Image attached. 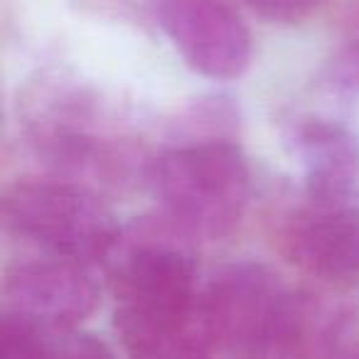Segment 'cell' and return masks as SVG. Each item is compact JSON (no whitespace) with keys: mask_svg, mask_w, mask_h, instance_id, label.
Listing matches in <instances>:
<instances>
[{"mask_svg":"<svg viewBox=\"0 0 359 359\" xmlns=\"http://www.w3.org/2000/svg\"><path fill=\"white\" fill-rule=\"evenodd\" d=\"M6 229L57 259H111L118 246V219L99 195L65 180H20L3 195Z\"/></svg>","mask_w":359,"mask_h":359,"instance_id":"277c9868","label":"cell"},{"mask_svg":"<svg viewBox=\"0 0 359 359\" xmlns=\"http://www.w3.org/2000/svg\"><path fill=\"white\" fill-rule=\"evenodd\" d=\"M212 352H217L215 344L210 342L205 327L200 323V305H197V318L187 330L170 339H163L155 347L145 352L133 354L130 359H212Z\"/></svg>","mask_w":359,"mask_h":359,"instance_id":"30bf717a","label":"cell"},{"mask_svg":"<svg viewBox=\"0 0 359 359\" xmlns=\"http://www.w3.org/2000/svg\"><path fill=\"white\" fill-rule=\"evenodd\" d=\"M254 15L271 25H298L308 20L327 0H241Z\"/></svg>","mask_w":359,"mask_h":359,"instance_id":"8fae6325","label":"cell"},{"mask_svg":"<svg viewBox=\"0 0 359 359\" xmlns=\"http://www.w3.org/2000/svg\"><path fill=\"white\" fill-rule=\"evenodd\" d=\"M165 217L187 234L222 239L241 222L251 197V168L231 138H190L145 168Z\"/></svg>","mask_w":359,"mask_h":359,"instance_id":"3957f363","label":"cell"},{"mask_svg":"<svg viewBox=\"0 0 359 359\" xmlns=\"http://www.w3.org/2000/svg\"><path fill=\"white\" fill-rule=\"evenodd\" d=\"M187 231L165 217L138 226L111 254L114 327L128 357L187 330L197 318L200 285Z\"/></svg>","mask_w":359,"mask_h":359,"instance_id":"6da1fadb","label":"cell"},{"mask_svg":"<svg viewBox=\"0 0 359 359\" xmlns=\"http://www.w3.org/2000/svg\"><path fill=\"white\" fill-rule=\"evenodd\" d=\"M310 298L254 261L222 269L200 290V323L215 349L256 359H300Z\"/></svg>","mask_w":359,"mask_h":359,"instance_id":"7a4b0ae2","label":"cell"},{"mask_svg":"<svg viewBox=\"0 0 359 359\" xmlns=\"http://www.w3.org/2000/svg\"><path fill=\"white\" fill-rule=\"evenodd\" d=\"M283 251L293 266L323 285H359V207H315L288 226Z\"/></svg>","mask_w":359,"mask_h":359,"instance_id":"52a82bcc","label":"cell"},{"mask_svg":"<svg viewBox=\"0 0 359 359\" xmlns=\"http://www.w3.org/2000/svg\"><path fill=\"white\" fill-rule=\"evenodd\" d=\"M99 305V285L86 264L40 259L8 271L3 313L47 330H76Z\"/></svg>","mask_w":359,"mask_h":359,"instance_id":"8992f818","label":"cell"},{"mask_svg":"<svg viewBox=\"0 0 359 359\" xmlns=\"http://www.w3.org/2000/svg\"><path fill=\"white\" fill-rule=\"evenodd\" d=\"M334 74L339 84L359 89V0H352L347 13V35L334 62Z\"/></svg>","mask_w":359,"mask_h":359,"instance_id":"7c38bea8","label":"cell"},{"mask_svg":"<svg viewBox=\"0 0 359 359\" xmlns=\"http://www.w3.org/2000/svg\"><path fill=\"white\" fill-rule=\"evenodd\" d=\"M158 27L190 69L207 79H239L254 40L231 0H150Z\"/></svg>","mask_w":359,"mask_h":359,"instance_id":"5b68a950","label":"cell"},{"mask_svg":"<svg viewBox=\"0 0 359 359\" xmlns=\"http://www.w3.org/2000/svg\"><path fill=\"white\" fill-rule=\"evenodd\" d=\"M246 359H256V357H246Z\"/></svg>","mask_w":359,"mask_h":359,"instance_id":"5bb4252c","label":"cell"},{"mask_svg":"<svg viewBox=\"0 0 359 359\" xmlns=\"http://www.w3.org/2000/svg\"><path fill=\"white\" fill-rule=\"evenodd\" d=\"M0 359H116L101 339L79 330H47L3 313Z\"/></svg>","mask_w":359,"mask_h":359,"instance_id":"9c48e42d","label":"cell"},{"mask_svg":"<svg viewBox=\"0 0 359 359\" xmlns=\"http://www.w3.org/2000/svg\"><path fill=\"white\" fill-rule=\"evenodd\" d=\"M320 359H359V339H354V342H337Z\"/></svg>","mask_w":359,"mask_h":359,"instance_id":"4fadbf2b","label":"cell"},{"mask_svg":"<svg viewBox=\"0 0 359 359\" xmlns=\"http://www.w3.org/2000/svg\"><path fill=\"white\" fill-rule=\"evenodd\" d=\"M313 207H344L359 197V138L337 121L308 118L293 130Z\"/></svg>","mask_w":359,"mask_h":359,"instance_id":"ba28073f","label":"cell"}]
</instances>
